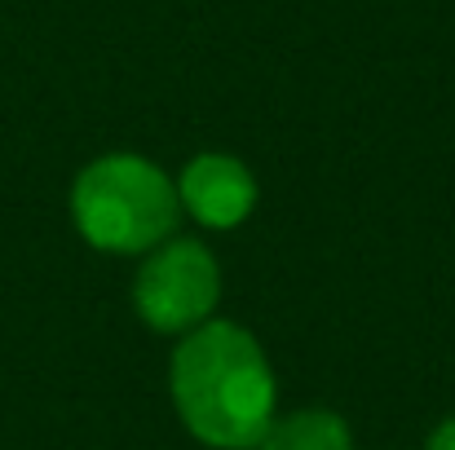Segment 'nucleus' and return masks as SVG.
<instances>
[{
    "label": "nucleus",
    "instance_id": "f257e3e1",
    "mask_svg": "<svg viewBox=\"0 0 455 450\" xmlns=\"http://www.w3.org/2000/svg\"><path fill=\"white\" fill-rule=\"evenodd\" d=\"M168 398L208 450H257L279 415L275 367L261 340L230 318H208L172 344Z\"/></svg>",
    "mask_w": 455,
    "mask_h": 450
},
{
    "label": "nucleus",
    "instance_id": "f03ea898",
    "mask_svg": "<svg viewBox=\"0 0 455 450\" xmlns=\"http://www.w3.org/2000/svg\"><path fill=\"white\" fill-rule=\"evenodd\" d=\"M71 221L80 239L107 257H147L177 234V181L147 154H98L71 181Z\"/></svg>",
    "mask_w": 455,
    "mask_h": 450
},
{
    "label": "nucleus",
    "instance_id": "7ed1b4c3",
    "mask_svg": "<svg viewBox=\"0 0 455 450\" xmlns=\"http://www.w3.org/2000/svg\"><path fill=\"white\" fill-rule=\"evenodd\" d=\"M221 304V265L199 239H164L151 248L133 274V309L159 336H186L217 318Z\"/></svg>",
    "mask_w": 455,
    "mask_h": 450
},
{
    "label": "nucleus",
    "instance_id": "20e7f679",
    "mask_svg": "<svg viewBox=\"0 0 455 450\" xmlns=\"http://www.w3.org/2000/svg\"><path fill=\"white\" fill-rule=\"evenodd\" d=\"M172 181H177L181 217L199 221L204 230H239L261 203V186L252 168L226 150H204L186 159Z\"/></svg>",
    "mask_w": 455,
    "mask_h": 450
},
{
    "label": "nucleus",
    "instance_id": "39448f33",
    "mask_svg": "<svg viewBox=\"0 0 455 450\" xmlns=\"http://www.w3.org/2000/svg\"><path fill=\"white\" fill-rule=\"evenodd\" d=\"M257 450H354V433L345 415L327 407H301V411L275 415Z\"/></svg>",
    "mask_w": 455,
    "mask_h": 450
},
{
    "label": "nucleus",
    "instance_id": "423d86ee",
    "mask_svg": "<svg viewBox=\"0 0 455 450\" xmlns=\"http://www.w3.org/2000/svg\"><path fill=\"white\" fill-rule=\"evenodd\" d=\"M425 450H455V415H447V420H443V424L429 433Z\"/></svg>",
    "mask_w": 455,
    "mask_h": 450
}]
</instances>
